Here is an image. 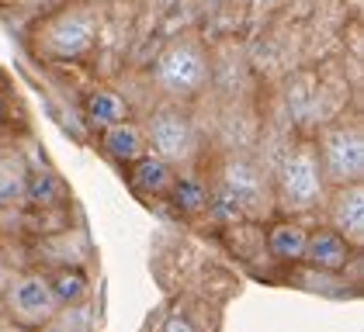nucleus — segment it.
I'll return each instance as SVG.
<instances>
[{"label":"nucleus","instance_id":"obj_18","mask_svg":"<svg viewBox=\"0 0 364 332\" xmlns=\"http://www.w3.org/2000/svg\"><path fill=\"white\" fill-rule=\"evenodd\" d=\"M0 332H31V329H25V326H14V322H11V326H4Z\"/></svg>","mask_w":364,"mask_h":332},{"label":"nucleus","instance_id":"obj_7","mask_svg":"<svg viewBox=\"0 0 364 332\" xmlns=\"http://www.w3.org/2000/svg\"><path fill=\"white\" fill-rule=\"evenodd\" d=\"M46 45L56 55H84L94 45V25L84 14H59L46 28Z\"/></svg>","mask_w":364,"mask_h":332},{"label":"nucleus","instance_id":"obj_5","mask_svg":"<svg viewBox=\"0 0 364 332\" xmlns=\"http://www.w3.org/2000/svg\"><path fill=\"white\" fill-rule=\"evenodd\" d=\"M146 145H153V156L173 163H188L195 156V128L181 111H160L149 128H146Z\"/></svg>","mask_w":364,"mask_h":332},{"label":"nucleus","instance_id":"obj_6","mask_svg":"<svg viewBox=\"0 0 364 332\" xmlns=\"http://www.w3.org/2000/svg\"><path fill=\"white\" fill-rule=\"evenodd\" d=\"M223 197L240 215H264L267 211V184L247 163H229L223 173Z\"/></svg>","mask_w":364,"mask_h":332},{"label":"nucleus","instance_id":"obj_2","mask_svg":"<svg viewBox=\"0 0 364 332\" xmlns=\"http://www.w3.org/2000/svg\"><path fill=\"white\" fill-rule=\"evenodd\" d=\"M323 170L319 160L312 153H291L278 170V194L281 204L291 208V211H309L323 201Z\"/></svg>","mask_w":364,"mask_h":332},{"label":"nucleus","instance_id":"obj_14","mask_svg":"<svg viewBox=\"0 0 364 332\" xmlns=\"http://www.w3.org/2000/svg\"><path fill=\"white\" fill-rule=\"evenodd\" d=\"M49 287L56 294L59 308H70V304H84L87 294H90V284L87 277L77 270V267H63L56 277H49Z\"/></svg>","mask_w":364,"mask_h":332},{"label":"nucleus","instance_id":"obj_9","mask_svg":"<svg viewBox=\"0 0 364 332\" xmlns=\"http://www.w3.org/2000/svg\"><path fill=\"white\" fill-rule=\"evenodd\" d=\"M350 249L354 246L340 232L323 228V232H309L302 260H306L309 267H316V270H343L347 260H350Z\"/></svg>","mask_w":364,"mask_h":332},{"label":"nucleus","instance_id":"obj_8","mask_svg":"<svg viewBox=\"0 0 364 332\" xmlns=\"http://www.w3.org/2000/svg\"><path fill=\"white\" fill-rule=\"evenodd\" d=\"M330 218H333V232H340L350 246H361L364 243V191H361V184L340 187Z\"/></svg>","mask_w":364,"mask_h":332},{"label":"nucleus","instance_id":"obj_11","mask_svg":"<svg viewBox=\"0 0 364 332\" xmlns=\"http://www.w3.org/2000/svg\"><path fill=\"white\" fill-rule=\"evenodd\" d=\"M170 184H173V166L167 160L146 153L132 163V187L139 194H167Z\"/></svg>","mask_w":364,"mask_h":332},{"label":"nucleus","instance_id":"obj_12","mask_svg":"<svg viewBox=\"0 0 364 332\" xmlns=\"http://www.w3.org/2000/svg\"><path fill=\"white\" fill-rule=\"evenodd\" d=\"M306 239L309 232L299 225V221H278L267 236V249L274 260H284V263H299L302 253H306Z\"/></svg>","mask_w":364,"mask_h":332},{"label":"nucleus","instance_id":"obj_3","mask_svg":"<svg viewBox=\"0 0 364 332\" xmlns=\"http://www.w3.org/2000/svg\"><path fill=\"white\" fill-rule=\"evenodd\" d=\"M323 180L336 187L361 184L364 177V138L358 128H336L323 138Z\"/></svg>","mask_w":364,"mask_h":332},{"label":"nucleus","instance_id":"obj_4","mask_svg":"<svg viewBox=\"0 0 364 332\" xmlns=\"http://www.w3.org/2000/svg\"><path fill=\"white\" fill-rule=\"evenodd\" d=\"M208 80V62L195 45H170L156 62V83L173 97H191Z\"/></svg>","mask_w":364,"mask_h":332},{"label":"nucleus","instance_id":"obj_15","mask_svg":"<svg viewBox=\"0 0 364 332\" xmlns=\"http://www.w3.org/2000/svg\"><path fill=\"white\" fill-rule=\"evenodd\" d=\"M170 197H173V204H177L184 215H198V211L208 208V191H205V184H201L198 177H173Z\"/></svg>","mask_w":364,"mask_h":332},{"label":"nucleus","instance_id":"obj_16","mask_svg":"<svg viewBox=\"0 0 364 332\" xmlns=\"http://www.w3.org/2000/svg\"><path fill=\"white\" fill-rule=\"evenodd\" d=\"M28 187V173L25 166L14 163V160H0V204H14L25 197Z\"/></svg>","mask_w":364,"mask_h":332},{"label":"nucleus","instance_id":"obj_17","mask_svg":"<svg viewBox=\"0 0 364 332\" xmlns=\"http://www.w3.org/2000/svg\"><path fill=\"white\" fill-rule=\"evenodd\" d=\"M7 280H11V277H7V267H4V260H0V294H4V287H7Z\"/></svg>","mask_w":364,"mask_h":332},{"label":"nucleus","instance_id":"obj_10","mask_svg":"<svg viewBox=\"0 0 364 332\" xmlns=\"http://www.w3.org/2000/svg\"><path fill=\"white\" fill-rule=\"evenodd\" d=\"M105 149L112 153L118 163H136L139 156L149 153L146 132H142L139 125H132L129 118L118 121V125H112V128H105Z\"/></svg>","mask_w":364,"mask_h":332},{"label":"nucleus","instance_id":"obj_1","mask_svg":"<svg viewBox=\"0 0 364 332\" xmlns=\"http://www.w3.org/2000/svg\"><path fill=\"white\" fill-rule=\"evenodd\" d=\"M4 298H7L11 322L14 326H25V329H42L59 311L56 294L49 287V277H42V274H18L14 280H7Z\"/></svg>","mask_w":364,"mask_h":332},{"label":"nucleus","instance_id":"obj_13","mask_svg":"<svg viewBox=\"0 0 364 332\" xmlns=\"http://www.w3.org/2000/svg\"><path fill=\"white\" fill-rule=\"evenodd\" d=\"M87 118H90L97 128H112V125L129 118V104H125L122 94H114V90H94V94L87 97Z\"/></svg>","mask_w":364,"mask_h":332},{"label":"nucleus","instance_id":"obj_19","mask_svg":"<svg viewBox=\"0 0 364 332\" xmlns=\"http://www.w3.org/2000/svg\"><path fill=\"white\" fill-rule=\"evenodd\" d=\"M25 4H56V0H25Z\"/></svg>","mask_w":364,"mask_h":332}]
</instances>
